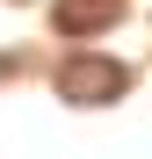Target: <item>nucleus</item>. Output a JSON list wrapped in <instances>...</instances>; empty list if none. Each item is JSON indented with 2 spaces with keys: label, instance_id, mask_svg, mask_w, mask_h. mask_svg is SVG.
<instances>
[{
  "label": "nucleus",
  "instance_id": "nucleus-1",
  "mask_svg": "<svg viewBox=\"0 0 152 159\" xmlns=\"http://www.w3.org/2000/svg\"><path fill=\"white\" fill-rule=\"evenodd\" d=\"M131 94V65L101 58V51H80V58L58 65V101H72V109H101V101H123Z\"/></svg>",
  "mask_w": 152,
  "mask_h": 159
}]
</instances>
